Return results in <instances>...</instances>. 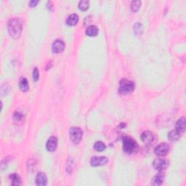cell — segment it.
I'll use <instances>...</instances> for the list:
<instances>
[{
	"instance_id": "cell-1",
	"label": "cell",
	"mask_w": 186,
	"mask_h": 186,
	"mask_svg": "<svg viewBox=\"0 0 186 186\" xmlns=\"http://www.w3.org/2000/svg\"><path fill=\"white\" fill-rule=\"evenodd\" d=\"M8 31L14 39H18L21 35L23 30V23L18 18H13L8 22Z\"/></svg>"
},
{
	"instance_id": "cell-2",
	"label": "cell",
	"mask_w": 186,
	"mask_h": 186,
	"mask_svg": "<svg viewBox=\"0 0 186 186\" xmlns=\"http://www.w3.org/2000/svg\"><path fill=\"white\" fill-rule=\"evenodd\" d=\"M123 150L126 153L132 154L135 153L137 149V143L132 137L126 136L122 140Z\"/></svg>"
},
{
	"instance_id": "cell-3",
	"label": "cell",
	"mask_w": 186,
	"mask_h": 186,
	"mask_svg": "<svg viewBox=\"0 0 186 186\" xmlns=\"http://www.w3.org/2000/svg\"><path fill=\"white\" fill-rule=\"evenodd\" d=\"M135 83L132 81L122 79L119 82V92L121 94H127L135 90Z\"/></svg>"
},
{
	"instance_id": "cell-4",
	"label": "cell",
	"mask_w": 186,
	"mask_h": 186,
	"mask_svg": "<svg viewBox=\"0 0 186 186\" xmlns=\"http://www.w3.org/2000/svg\"><path fill=\"white\" fill-rule=\"evenodd\" d=\"M83 132L79 127H73L69 129V137L74 144H78L82 140Z\"/></svg>"
},
{
	"instance_id": "cell-5",
	"label": "cell",
	"mask_w": 186,
	"mask_h": 186,
	"mask_svg": "<svg viewBox=\"0 0 186 186\" xmlns=\"http://www.w3.org/2000/svg\"><path fill=\"white\" fill-rule=\"evenodd\" d=\"M168 161L164 159H161V158L155 159L153 162V168L158 171H162L164 169H165L168 167Z\"/></svg>"
},
{
	"instance_id": "cell-6",
	"label": "cell",
	"mask_w": 186,
	"mask_h": 186,
	"mask_svg": "<svg viewBox=\"0 0 186 186\" xmlns=\"http://www.w3.org/2000/svg\"><path fill=\"white\" fill-rule=\"evenodd\" d=\"M169 147L168 144L167 143H163L159 144L158 146L155 148V153L156 155H157L158 156H164L169 153Z\"/></svg>"
},
{
	"instance_id": "cell-7",
	"label": "cell",
	"mask_w": 186,
	"mask_h": 186,
	"mask_svg": "<svg viewBox=\"0 0 186 186\" xmlns=\"http://www.w3.org/2000/svg\"><path fill=\"white\" fill-rule=\"evenodd\" d=\"M65 46H66V44H65L64 42H63L60 39H57L52 44V51L54 53H60L65 50Z\"/></svg>"
},
{
	"instance_id": "cell-8",
	"label": "cell",
	"mask_w": 186,
	"mask_h": 186,
	"mask_svg": "<svg viewBox=\"0 0 186 186\" xmlns=\"http://www.w3.org/2000/svg\"><path fill=\"white\" fill-rule=\"evenodd\" d=\"M141 140L145 144L149 145L153 143L155 140L154 135L151 131H145V132H143L142 135H141Z\"/></svg>"
},
{
	"instance_id": "cell-9",
	"label": "cell",
	"mask_w": 186,
	"mask_h": 186,
	"mask_svg": "<svg viewBox=\"0 0 186 186\" xmlns=\"http://www.w3.org/2000/svg\"><path fill=\"white\" fill-rule=\"evenodd\" d=\"M108 159L104 156H94L91 159L90 164L92 167H98V166H102L108 163Z\"/></svg>"
},
{
	"instance_id": "cell-10",
	"label": "cell",
	"mask_w": 186,
	"mask_h": 186,
	"mask_svg": "<svg viewBox=\"0 0 186 186\" xmlns=\"http://www.w3.org/2000/svg\"><path fill=\"white\" fill-rule=\"evenodd\" d=\"M58 139L56 137H50L46 143V148L49 152H53L57 148Z\"/></svg>"
},
{
	"instance_id": "cell-11",
	"label": "cell",
	"mask_w": 186,
	"mask_h": 186,
	"mask_svg": "<svg viewBox=\"0 0 186 186\" xmlns=\"http://www.w3.org/2000/svg\"><path fill=\"white\" fill-rule=\"evenodd\" d=\"M36 185L39 186H44L47 184V177L44 172H39L36 178Z\"/></svg>"
},
{
	"instance_id": "cell-12",
	"label": "cell",
	"mask_w": 186,
	"mask_h": 186,
	"mask_svg": "<svg viewBox=\"0 0 186 186\" xmlns=\"http://www.w3.org/2000/svg\"><path fill=\"white\" fill-rule=\"evenodd\" d=\"M186 126V121L185 117H182L177 122L176 124V130L180 134L185 132Z\"/></svg>"
},
{
	"instance_id": "cell-13",
	"label": "cell",
	"mask_w": 186,
	"mask_h": 186,
	"mask_svg": "<svg viewBox=\"0 0 186 186\" xmlns=\"http://www.w3.org/2000/svg\"><path fill=\"white\" fill-rule=\"evenodd\" d=\"M79 21V16L76 14H71L68 16L67 20H66V23L67 25L73 26L77 24Z\"/></svg>"
},
{
	"instance_id": "cell-14",
	"label": "cell",
	"mask_w": 186,
	"mask_h": 186,
	"mask_svg": "<svg viewBox=\"0 0 186 186\" xmlns=\"http://www.w3.org/2000/svg\"><path fill=\"white\" fill-rule=\"evenodd\" d=\"M9 178L10 180L11 183L13 185H21V178H20L19 175L18 174L13 173V174H10L9 176Z\"/></svg>"
},
{
	"instance_id": "cell-15",
	"label": "cell",
	"mask_w": 186,
	"mask_h": 186,
	"mask_svg": "<svg viewBox=\"0 0 186 186\" xmlns=\"http://www.w3.org/2000/svg\"><path fill=\"white\" fill-rule=\"evenodd\" d=\"M164 180V176L163 174L159 173L153 177L152 184L153 185H160L163 183Z\"/></svg>"
},
{
	"instance_id": "cell-16",
	"label": "cell",
	"mask_w": 186,
	"mask_h": 186,
	"mask_svg": "<svg viewBox=\"0 0 186 186\" xmlns=\"http://www.w3.org/2000/svg\"><path fill=\"white\" fill-rule=\"evenodd\" d=\"M98 34V29L95 26H90L86 30V34L89 36H95Z\"/></svg>"
},
{
	"instance_id": "cell-17",
	"label": "cell",
	"mask_w": 186,
	"mask_h": 186,
	"mask_svg": "<svg viewBox=\"0 0 186 186\" xmlns=\"http://www.w3.org/2000/svg\"><path fill=\"white\" fill-rule=\"evenodd\" d=\"M19 87H20V89H21L23 92H26V91L29 90V83H28V81L26 78L22 77L21 79H20Z\"/></svg>"
},
{
	"instance_id": "cell-18",
	"label": "cell",
	"mask_w": 186,
	"mask_h": 186,
	"mask_svg": "<svg viewBox=\"0 0 186 186\" xmlns=\"http://www.w3.org/2000/svg\"><path fill=\"white\" fill-rule=\"evenodd\" d=\"M180 136V134L177 130L171 131L168 134V138L172 142H175V141L178 140Z\"/></svg>"
},
{
	"instance_id": "cell-19",
	"label": "cell",
	"mask_w": 186,
	"mask_h": 186,
	"mask_svg": "<svg viewBox=\"0 0 186 186\" xmlns=\"http://www.w3.org/2000/svg\"><path fill=\"white\" fill-rule=\"evenodd\" d=\"M13 119L15 122H21L24 119V114L21 111H15V114L13 115Z\"/></svg>"
},
{
	"instance_id": "cell-20",
	"label": "cell",
	"mask_w": 186,
	"mask_h": 186,
	"mask_svg": "<svg viewBox=\"0 0 186 186\" xmlns=\"http://www.w3.org/2000/svg\"><path fill=\"white\" fill-rule=\"evenodd\" d=\"M106 145L103 142H101V141H98L94 145V148L97 151H98V152H101V151H104L106 149Z\"/></svg>"
},
{
	"instance_id": "cell-21",
	"label": "cell",
	"mask_w": 186,
	"mask_h": 186,
	"mask_svg": "<svg viewBox=\"0 0 186 186\" xmlns=\"http://www.w3.org/2000/svg\"><path fill=\"white\" fill-rule=\"evenodd\" d=\"M134 31L136 35H141L143 31V27L142 24L140 23H136L134 26Z\"/></svg>"
},
{
	"instance_id": "cell-22",
	"label": "cell",
	"mask_w": 186,
	"mask_h": 186,
	"mask_svg": "<svg viewBox=\"0 0 186 186\" xmlns=\"http://www.w3.org/2000/svg\"><path fill=\"white\" fill-rule=\"evenodd\" d=\"M89 7H90V2H89V1H87V0L81 1L79 4V8L81 10L85 11L88 9Z\"/></svg>"
},
{
	"instance_id": "cell-23",
	"label": "cell",
	"mask_w": 186,
	"mask_h": 186,
	"mask_svg": "<svg viewBox=\"0 0 186 186\" xmlns=\"http://www.w3.org/2000/svg\"><path fill=\"white\" fill-rule=\"evenodd\" d=\"M141 2L140 1H134L131 4V9L133 12L138 11V10L140 7Z\"/></svg>"
},
{
	"instance_id": "cell-24",
	"label": "cell",
	"mask_w": 186,
	"mask_h": 186,
	"mask_svg": "<svg viewBox=\"0 0 186 186\" xmlns=\"http://www.w3.org/2000/svg\"><path fill=\"white\" fill-rule=\"evenodd\" d=\"M39 78V70L37 68H34L33 71V79L34 82H37L38 79Z\"/></svg>"
},
{
	"instance_id": "cell-25",
	"label": "cell",
	"mask_w": 186,
	"mask_h": 186,
	"mask_svg": "<svg viewBox=\"0 0 186 186\" xmlns=\"http://www.w3.org/2000/svg\"><path fill=\"white\" fill-rule=\"evenodd\" d=\"M38 2H39L38 0H32V1H31L29 2V5L31 7H35V6L38 4Z\"/></svg>"
}]
</instances>
